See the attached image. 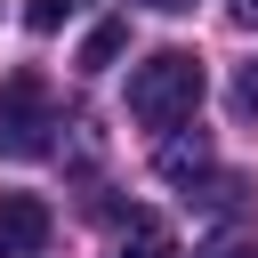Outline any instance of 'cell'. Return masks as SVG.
Instances as JSON below:
<instances>
[{
    "instance_id": "7a4b0ae2",
    "label": "cell",
    "mask_w": 258,
    "mask_h": 258,
    "mask_svg": "<svg viewBox=\"0 0 258 258\" xmlns=\"http://www.w3.org/2000/svg\"><path fill=\"white\" fill-rule=\"evenodd\" d=\"M56 97H48V81L40 73H8V89H0V153L8 161H40L48 145H56Z\"/></svg>"
},
{
    "instance_id": "277c9868",
    "label": "cell",
    "mask_w": 258,
    "mask_h": 258,
    "mask_svg": "<svg viewBox=\"0 0 258 258\" xmlns=\"http://www.w3.org/2000/svg\"><path fill=\"white\" fill-rule=\"evenodd\" d=\"M161 177L169 185H202L210 177V137L194 129V137H161Z\"/></svg>"
},
{
    "instance_id": "ba28073f",
    "label": "cell",
    "mask_w": 258,
    "mask_h": 258,
    "mask_svg": "<svg viewBox=\"0 0 258 258\" xmlns=\"http://www.w3.org/2000/svg\"><path fill=\"white\" fill-rule=\"evenodd\" d=\"M81 8H89V0H24V24H32V32H56V24L81 16Z\"/></svg>"
},
{
    "instance_id": "52a82bcc",
    "label": "cell",
    "mask_w": 258,
    "mask_h": 258,
    "mask_svg": "<svg viewBox=\"0 0 258 258\" xmlns=\"http://www.w3.org/2000/svg\"><path fill=\"white\" fill-rule=\"evenodd\" d=\"M194 258H258V218H242V226H218Z\"/></svg>"
},
{
    "instance_id": "6da1fadb",
    "label": "cell",
    "mask_w": 258,
    "mask_h": 258,
    "mask_svg": "<svg viewBox=\"0 0 258 258\" xmlns=\"http://www.w3.org/2000/svg\"><path fill=\"white\" fill-rule=\"evenodd\" d=\"M194 105H202V56L194 48H161L129 73V113L145 129H177V121H194Z\"/></svg>"
},
{
    "instance_id": "8fae6325",
    "label": "cell",
    "mask_w": 258,
    "mask_h": 258,
    "mask_svg": "<svg viewBox=\"0 0 258 258\" xmlns=\"http://www.w3.org/2000/svg\"><path fill=\"white\" fill-rule=\"evenodd\" d=\"M137 8H161V16H185L194 0H137Z\"/></svg>"
},
{
    "instance_id": "30bf717a",
    "label": "cell",
    "mask_w": 258,
    "mask_h": 258,
    "mask_svg": "<svg viewBox=\"0 0 258 258\" xmlns=\"http://www.w3.org/2000/svg\"><path fill=\"white\" fill-rule=\"evenodd\" d=\"M226 8H234V24H250V32H258V0H226Z\"/></svg>"
},
{
    "instance_id": "5b68a950",
    "label": "cell",
    "mask_w": 258,
    "mask_h": 258,
    "mask_svg": "<svg viewBox=\"0 0 258 258\" xmlns=\"http://www.w3.org/2000/svg\"><path fill=\"white\" fill-rule=\"evenodd\" d=\"M113 258H177V234H169V226H161V218H153V210H137V218H129V234H121V250H113Z\"/></svg>"
},
{
    "instance_id": "8992f818",
    "label": "cell",
    "mask_w": 258,
    "mask_h": 258,
    "mask_svg": "<svg viewBox=\"0 0 258 258\" xmlns=\"http://www.w3.org/2000/svg\"><path fill=\"white\" fill-rule=\"evenodd\" d=\"M121 48H129V24H121V16H113V24H97V32H89V40H81V73H105V64H113V56H121Z\"/></svg>"
},
{
    "instance_id": "3957f363",
    "label": "cell",
    "mask_w": 258,
    "mask_h": 258,
    "mask_svg": "<svg viewBox=\"0 0 258 258\" xmlns=\"http://www.w3.org/2000/svg\"><path fill=\"white\" fill-rule=\"evenodd\" d=\"M48 202L40 194H0V258H40L48 250Z\"/></svg>"
},
{
    "instance_id": "9c48e42d",
    "label": "cell",
    "mask_w": 258,
    "mask_h": 258,
    "mask_svg": "<svg viewBox=\"0 0 258 258\" xmlns=\"http://www.w3.org/2000/svg\"><path fill=\"white\" fill-rule=\"evenodd\" d=\"M234 113H242V121H258V64H242V73H234Z\"/></svg>"
}]
</instances>
